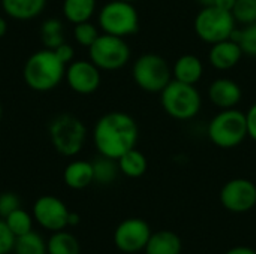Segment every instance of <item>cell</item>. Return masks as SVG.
Segmentation results:
<instances>
[{
  "mask_svg": "<svg viewBox=\"0 0 256 254\" xmlns=\"http://www.w3.org/2000/svg\"><path fill=\"white\" fill-rule=\"evenodd\" d=\"M140 139V127L135 118L126 112L114 111L102 115L93 132V141L100 156L118 160L135 148Z\"/></svg>",
  "mask_w": 256,
  "mask_h": 254,
  "instance_id": "1",
  "label": "cell"
},
{
  "mask_svg": "<svg viewBox=\"0 0 256 254\" xmlns=\"http://www.w3.org/2000/svg\"><path fill=\"white\" fill-rule=\"evenodd\" d=\"M66 76V64L52 49L34 52L24 66L26 84L34 91H50Z\"/></svg>",
  "mask_w": 256,
  "mask_h": 254,
  "instance_id": "2",
  "label": "cell"
},
{
  "mask_svg": "<svg viewBox=\"0 0 256 254\" xmlns=\"http://www.w3.org/2000/svg\"><path fill=\"white\" fill-rule=\"evenodd\" d=\"M160 103L164 111L171 118L178 121H189L201 112L202 96L196 85L172 79L160 91Z\"/></svg>",
  "mask_w": 256,
  "mask_h": 254,
  "instance_id": "3",
  "label": "cell"
},
{
  "mask_svg": "<svg viewBox=\"0 0 256 254\" xmlns=\"http://www.w3.org/2000/svg\"><path fill=\"white\" fill-rule=\"evenodd\" d=\"M207 135L216 147L224 150L242 145L248 138L246 114L237 108L222 109L212 118Z\"/></svg>",
  "mask_w": 256,
  "mask_h": 254,
  "instance_id": "4",
  "label": "cell"
},
{
  "mask_svg": "<svg viewBox=\"0 0 256 254\" xmlns=\"http://www.w3.org/2000/svg\"><path fill=\"white\" fill-rule=\"evenodd\" d=\"M194 28L202 42L213 45L230 39L237 28V21L232 12L224 10L218 6H207L196 13Z\"/></svg>",
  "mask_w": 256,
  "mask_h": 254,
  "instance_id": "5",
  "label": "cell"
},
{
  "mask_svg": "<svg viewBox=\"0 0 256 254\" xmlns=\"http://www.w3.org/2000/svg\"><path fill=\"white\" fill-rule=\"evenodd\" d=\"M135 84L147 93H160L172 81L170 63L159 54H142L132 67Z\"/></svg>",
  "mask_w": 256,
  "mask_h": 254,
  "instance_id": "6",
  "label": "cell"
},
{
  "mask_svg": "<svg viewBox=\"0 0 256 254\" xmlns=\"http://www.w3.org/2000/svg\"><path fill=\"white\" fill-rule=\"evenodd\" d=\"M50 136L54 148L66 156H76L86 142L87 129L82 121L72 114H62L52 120L50 126Z\"/></svg>",
  "mask_w": 256,
  "mask_h": 254,
  "instance_id": "7",
  "label": "cell"
},
{
  "mask_svg": "<svg viewBox=\"0 0 256 254\" xmlns=\"http://www.w3.org/2000/svg\"><path fill=\"white\" fill-rule=\"evenodd\" d=\"M99 25L106 34L128 37L140 28V13L134 3L112 0L106 3L99 13Z\"/></svg>",
  "mask_w": 256,
  "mask_h": 254,
  "instance_id": "8",
  "label": "cell"
},
{
  "mask_svg": "<svg viewBox=\"0 0 256 254\" xmlns=\"http://www.w3.org/2000/svg\"><path fill=\"white\" fill-rule=\"evenodd\" d=\"M90 60L100 70H118L130 60V46L124 37L112 34H99L94 43L88 48Z\"/></svg>",
  "mask_w": 256,
  "mask_h": 254,
  "instance_id": "9",
  "label": "cell"
},
{
  "mask_svg": "<svg viewBox=\"0 0 256 254\" xmlns=\"http://www.w3.org/2000/svg\"><path fill=\"white\" fill-rule=\"evenodd\" d=\"M150 225L138 217L123 220L114 232V244L123 253L142 252L152 237Z\"/></svg>",
  "mask_w": 256,
  "mask_h": 254,
  "instance_id": "10",
  "label": "cell"
},
{
  "mask_svg": "<svg viewBox=\"0 0 256 254\" xmlns=\"http://www.w3.org/2000/svg\"><path fill=\"white\" fill-rule=\"evenodd\" d=\"M220 202L234 214L249 213L256 207V184L248 178L230 180L220 190Z\"/></svg>",
  "mask_w": 256,
  "mask_h": 254,
  "instance_id": "11",
  "label": "cell"
},
{
  "mask_svg": "<svg viewBox=\"0 0 256 254\" xmlns=\"http://www.w3.org/2000/svg\"><path fill=\"white\" fill-rule=\"evenodd\" d=\"M69 213L66 204L52 195L40 196L33 205V217L36 223L50 232L63 231L68 226Z\"/></svg>",
  "mask_w": 256,
  "mask_h": 254,
  "instance_id": "12",
  "label": "cell"
},
{
  "mask_svg": "<svg viewBox=\"0 0 256 254\" xmlns=\"http://www.w3.org/2000/svg\"><path fill=\"white\" fill-rule=\"evenodd\" d=\"M66 79L74 91L80 94H92L100 85V69L92 60L74 61L66 69Z\"/></svg>",
  "mask_w": 256,
  "mask_h": 254,
  "instance_id": "13",
  "label": "cell"
},
{
  "mask_svg": "<svg viewBox=\"0 0 256 254\" xmlns=\"http://www.w3.org/2000/svg\"><path fill=\"white\" fill-rule=\"evenodd\" d=\"M243 90L231 78H218L208 87V99L219 109H231L237 108L242 102Z\"/></svg>",
  "mask_w": 256,
  "mask_h": 254,
  "instance_id": "14",
  "label": "cell"
},
{
  "mask_svg": "<svg viewBox=\"0 0 256 254\" xmlns=\"http://www.w3.org/2000/svg\"><path fill=\"white\" fill-rule=\"evenodd\" d=\"M244 52L240 43L234 42L232 39H226L218 43H213L208 52L210 64L218 70H231L234 69L243 58Z\"/></svg>",
  "mask_w": 256,
  "mask_h": 254,
  "instance_id": "15",
  "label": "cell"
},
{
  "mask_svg": "<svg viewBox=\"0 0 256 254\" xmlns=\"http://www.w3.org/2000/svg\"><path fill=\"white\" fill-rule=\"evenodd\" d=\"M204 76V63L195 54H184L178 57L172 66V79L184 84L196 85Z\"/></svg>",
  "mask_w": 256,
  "mask_h": 254,
  "instance_id": "16",
  "label": "cell"
},
{
  "mask_svg": "<svg viewBox=\"0 0 256 254\" xmlns=\"http://www.w3.org/2000/svg\"><path fill=\"white\" fill-rule=\"evenodd\" d=\"M64 184L74 190H82L94 183V172L93 163L86 160H75L70 162L63 174Z\"/></svg>",
  "mask_w": 256,
  "mask_h": 254,
  "instance_id": "17",
  "label": "cell"
},
{
  "mask_svg": "<svg viewBox=\"0 0 256 254\" xmlns=\"http://www.w3.org/2000/svg\"><path fill=\"white\" fill-rule=\"evenodd\" d=\"M182 238L172 231L153 232L144 252L146 254H182Z\"/></svg>",
  "mask_w": 256,
  "mask_h": 254,
  "instance_id": "18",
  "label": "cell"
},
{
  "mask_svg": "<svg viewBox=\"0 0 256 254\" xmlns=\"http://www.w3.org/2000/svg\"><path fill=\"white\" fill-rule=\"evenodd\" d=\"M2 6L10 18L27 21L44 12L46 0H2Z\"/></svg>",
  "mask_w": 256,
  "mask_h": 254,
  "instance_id": "19",
  "label": "cell"
},
{
  "mask_svg": "<svg viewBox=\"0 0 256 254\" xmlns=\"http://www.w3.org/2000/svg\"><path fill=\"white\" fill-rule=\"evenodd\" d=\"M117 162H118L120 172L129 178H140L148 169V160L146 154L136 150V147L124 153Z\"/></svg>",
  "mask_w": 256,
  "mask_h": 254,
  "instance_id": "20",
  "label": "cell"
},
{
  "mask_svg": "<svg viewBox=\"0 0 256 254\" xmlns=\"http://www.w3.org/2000/svg\"><path fill=\"white\" fill-rule=\"evenodd\" d=\"M46 249L48 254H81L80 241L64 229L52 232L46 241Z\"/></svg>",
  "mask_w": 256,
  "mask_h": 254,
  "instance_id": "21",
  "label": "cell"
},
{
  "mask_svg": "<svg viewBox=\"0 0 256 254\" xmlns=\"http://www.w3.org/2000/svg\"><path fill=\"white\" fill-rule=\"evenodd\" d=\"M96 10V0H64L63 13L74 24L88 21Z\"/></svg>",
  "mask_w": 256,
  "mask_h": 254,
  "instance_id": "22",
  "label": "cell"
},
{
  "mask_svg": "<svg viewBox=\"0 0 256 254\" xmlns=\"http://www.w3.org/2000/svg\"><path fill=\"white\" fill-rule=\"evenodd\" d=\"M15 254H48L46 241L42 238L40 234L30 231L24 235H20L15 238L14 246Z\"/></svg>",
  "mask_w": 256,
  "mask_h": 254,
  "instance_id": "23",
  "label": "cell"
},
{
  "mask_svg": "<svg viewBox=\"0 0 256 254\" xmlns=\"http://www.w3.org/2000/svg\"><path fill=\"white\" fill-rule=\"evenodd\" d=\"M93 163V172H94V181L102 186H108L114 183L120 174L118 162L105 156H99Z\"/></svg>",
  "mask_w": 256,
  "mask_h": 254,
  "instance_id": "24",
  "label": "cell"
},
{
  "mask_svg": "<svg viewBox=\"0 0 256 254\" xmlns=\"http://www.w3.org/2000/svg\"><path fill=\"white\" fill-rule=\"evenodd\" d=\"M40 37L44 45L48 49H56L62 43H64V30L63 24L58 19H48L42 24Z\"/></svg>",
  "mask_w": 256,
  "mask_h": 254,
  "instance_id": "25",
  "label": "cell"
},
{
  "mask_svg": "<svg viewBox=\"0 0 256 254\" xmlns=\"http://www.w3.org/2000/svg\"><path fill=\"white\" fill-rule=\"evenodd\" d=\"M4 222L15 237L33 231V217L22 208H18L14 213H10L8 217H4Z\"/></svg>",
  "mask_w": 256,
  "mask_h": 254,
  "instance_id": "26",
  "label": "cell"
},
{
  "mask_svg": "<svg viewBox=\"0 0 256 254\" xmlns=\"http://www.w3.org/2000/svg\"><path fill=\"white\" fill-rule=\"evenodd\" d=\"M237 24L249 25L256 22V0H237L232 9Z\"/></svg>",
  "mask_w": 256,
  "mask_h": 254,
  "instance_id": "27",
  "label": "cell"
},
{
  "mask_svg": "<svg viewBox=\"0 0 256 254\" xmlns=\"http://www.w3.org/2000/svg\"><path fill=\"white\" fill-rule=\"evenodd\" d=\"M74 36L80 45L90 48L94 43V40L99 37V30L94 24H92L90 21H86V22L75 24Z\"/></svg>",
  "mask_w": 256,
  "mask_h": 254,
  "instance_id": "28",
  "label": "cell"
},
{
  "mask_svg": "<svg viewBox=\"0 0 256 254\" xmlns=\"http://www.w3.org/2000/svg\"><path fill=\"white\" fill-rule=\"evenodd\" d=\"M238 43L246 55L256 57V22L242 28V37Z\"/></svg>",
  "mask_w": 256,
  "mask_h": 254,
  "instance_id": "29",
  "label": "cell"
},
{
  "mask_svg": "<svg viewBox=\"0 0 256 254\" xmlns=\"http://www.w3.org/2000/svg\"><path fill=\"white\" fill-rule=\"evenodd\" d=\"M21 208V201L20 198L12 193V192H4L0 195V216L4 219L15 210Z\"/></svg>",
  "mask_w": 256,
  "mask_h": 254,
  "instance_id": "30",
  "label": "cell"
},
{
  "mask_svg": "<svg viewBox=\"0 0 256 254\" xmlns=\"http://www.w3.org/2000/svg\"><path fill=\"white\" fill-rule=\"evenodd\" d=\"M15 238L16 237L8 228L4 219L0 220V254H9L10 252H14Z\"/></svg>",
  "mask_w": 256,
  "mask_h": 254,
  "instance_id": "31",
  "label": "cell"
},
{
  "mask_svg": "<svg viewBox=\"0 0 256 254\" xmlns=\"http://www.w3.org/2000/svg\"><path fill=\"white\" fill-rule=\"evenodd\" d=\"M246 124H248V138L256 142V103H254L246 112Z\"/></svg>",
  "mask_w": 256,
  "mask_h": 254,
  "instance_id": "32",
  "label": "cell"
},
{
  "mask_svg": "<svg viewBox=\"0 0 256 254\" xmlns=\"http://www.w3.org/2000/svg\"><path fill=\"white\" fill-rule=\"evenodd\" d=\"M52 51L57 54V57H58L64 64L70 63V61L74 60V55H75L74 48H72L70 45H68L66 42H64V43H62L60 46H57V48H56V49H52Z\"/></svg>",
  "mask_w": 256,
  "mask_h": 254,
  "instance_id": "33",
  "label": "cell"
},
{
  "mask_svg": "<svg viewBox=\"0 0 256 254\" xmlns=\"http://www.w3.org/2000/svg\"><path fill=\"white\" fill-rule=\"evenodd\" d=\"M225 254H256V252L252 247H248V246H237V247H232L231 250H228Z\"/></svg>",
  "mask_w": 256,
  "mask_h": 254,
  "instance_id": "34",
  "label": "cell"
},
{
  "mask_svg": "<svg viewBox=\"0 0 256 254\" xmlns=\"http://www.w3.org/2000/svg\"><path fill=\"white\" fill-rule=\"evenodd\" d=\"M236 1H237V0H216V1H214V6H218V7L224 9V10L232 12V9H234V6H236Z\"/></svg>",
  "mask_w": 256,
  "mask_h": 254,
  "instance_id": "35",
  "label": "cell"
},
{
  "mask_svg": "<svg viewBox=\"0 0 256 254\" xmlns=\"http://www.w3.org/2000/svg\"><path fill=\"white\" fill-rule=\"evenodd\" d=\"M80 222H81V216L78 213L70 211L69 213V217H68V226H78Z\"/></svg>",
  "mask_w": 256,
  "mask_h": 254,
  "instance_id": "36",
  "label": "cell"
},
{
  "mask_svg": "<svg viewBox=\"0 0 256 254\" xmlns=\"http://www.w3.org/2000/svg\"><path fill=\"white\" fill-rule=\"evenodd\" d=\"M6 30H8V24L3 19V16H0V39L6 34Z\"/></svg>",
  "mask_w": 256,
  "mask_h": 254,
  "instance_id": "37",
  "label": "cell"
},
{
  "mask_svg": "<svg viewBox=\"0 0 256 254\" xmlns=\"http://www.w3.org/2000/svg\"><path fill=\"white\" fill-rule=\"evenodd\" d=\"M202 7H207V6H214V1L216 0H196Z\"/></svg>",
  "mask_w": 256,
  "mask_h": 254,
  "instance_id": "38",
  "label": "cell"
},
{
  "mask_svg": "<svg viewBox=\"0 0 256 254\" xmlns=\"http://www.w3.org/2000/svg\"><path fill=\"white\" fill-rule=\"evenodd\" d=\"M123 1H129V3H134V1H136V0H123Z\"/></svg>",
  "mask_w": 256,
  "mask_h": 254,
  "instance_id": "39",
  "label": "cell"
},
{
  "mask_svg": "<svg viewBox=\"0 0 256 254\" xmlns=\"http://www.w3.org/2000/svg\"><path fill=\"white\" fill-rule=\"evenodd\" d=\"M0 118H2V105H0Z\"/></svg>",
  "mask_w": 256,
  "mask_h": 254,
  "instance_id": "40",
  "label": "cell"
}]
</instances>
